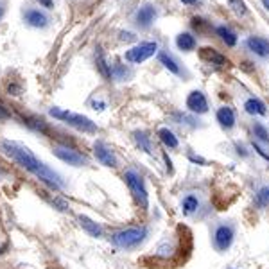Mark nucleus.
I'll list each match as a JSON object with an SVG mask.
<instances>
[{
  "label": "nucleus",
  "mask_w": 269,
  "mask_h": 269,
  "mask_svg": "<svg viewBox=\"0 0 269 269\" xmlns=\"http://www.w3.org/2000/svg\"><path fill=\"white\" fill-rule=\"evenodd\" d=\"M0 149H2L7 156H11L18 165L24 167L29 172H32L38 180H42L43 183H47L49 187L52 188L63 187V181H61L60 174H56L50 167H47L43 162H40L27 145L14 140H2L0 142Z\"/></svg>",
  "instance_id": "f257e3e1"
},
{
  "label": "nucleus",
  "mask_w": 269,
  "mask_h": 269,
  "mask_svg": "<svg viewBox=\"0 0 269 269\" xmlns=\"http://www.w3.org/2000/svg\"><path fill=\"white\" fill-rule=\"evenodd\" d=\"M49 113L52 115L54 119H57V121H61V122H67L68 126L79 129V131H85V133L97 131V126L93 124L88 117H85V115L72 113V111H67V110H60V108H50Z\"/></svg>",
  "instance_id": "f03ea898"
},
{
  "label": "nucleus",
  "mask_w": 269,
  "mask_h": 269,
  "mask_svg": "<svg viewBox=\"0 0 269 269\" xmlns=\"http://www.w3.org/2000/svg\"><path fill=\"white\" fill-rule=\"evenodd\" d=\"M145 237V228H128V230L117 232V234L111 235V242L119 248H134L138 246Z\"/></svg>",
  "instance_id": "7ed1b4c3"
},
{
  "label": "nucleus",
  "mask_w": 269,
  "mask_h": 269,
  "mask_svg": "<svg viewBox=\"0 0 269 269\" xmlns=\"http://www.w3.org/2000/svg\"><path fill=\"white\" fill-rule=\"evenodd\" d=\"M124 180L128 183L129 190H131L133 198L137 199V203L142 206V208H147L149 205V199H147V190H145V185H144V180L138 172L134 170H126L124 174Z\"/></svg>",
  "instance_id": "20e7f679"
},
{
  "label": "nucleus",
  "mask_w": 269,
  "mask_h": 269,
  "mask_svg": "<svg viewBox=\"0 0 269 269\" xmlns=\"http://www.w3.org/2000/svg\"><path fill=\"white\" fill-rule=\"evenodd\" d=\"M156 50H158V45H156L155 42H145V43H140V45L133 47V49L126 50L124 57H126V61H129V63H142V61L155 56Z\"/></svg>",
  "instance_id": "39448f33"
},
{
  "label": "nucleus",
  "mask_w": 269,
  "mask_h": 269,
  "mask_svg": "<svg viewBox=\"0 0 269 269\" xmlns=\"http://www.w3.org/2000/svg\"><path fill=\"white\" fill-rule=\"evenodd\" d=\"M235 237V230L232 224H219L214 232V244L219 252H226Z\"/></svg>",
  "instance_id": "423d86ee"
},
{
  "label": "nucleus",
  "mask_w": 269,
  "mask_h": 269,
  "mask_svg": "<svg viewBox=\"0 0 269 269\" xmlns=\"http://www.w3.org/2000/svg\"><path fill=\"white\" fill-rule=\"evenodd\" d=\"M54 155H56L60 160H63L65 163H68V165H74V167L86 165V156L81 155L79 151H75V149L57 145V147H54Z\"/></svg>",
  "instance_id": "0eeeda50"
},
{
  "label": "nucleus",
  "mask_w": 269,
  "mask_h": 269,
  "mask_svg": "<svg viewBox=\"0 0 269 269\" xmlns=\"http://www.w3.org/2000/svg\"><path fill=\"white\" fill-rule=\"evenodd\" d=\"M187 108L192 113H206L208 111V101H206L205 93L194 90L190 92V95L187 97Z\"/></svg>",
  "instance_id": "6e6552de"
},
{
  "label": "nucleus",
  "mask_w": 269,
  "mask_h": 269,
  "mask_svg": "<svg viewBox=\"0 0 269 269\" xmlns=\"http://www.w3.org/2000/svg\"><path fill=\"white\" fill-rule=\"evenodd\" d=\"M93 152H95L97 160H99L103 165H106V167H117V158H115L113 151H111L108 145H104L103 142H97V144L93 145Z\"/></svg>",
  "instance_id": "1a4fd4ad"
},
{
  "label": "nucleus",
  "mask_w": 269,
  "mask_h": 269,
  "mask_svg": "<svg viewBox=\"0 0 269 269\" xmlns=\"http://www.w3.org/2000/svg\"><path fill=\"white\" fill-rule=\"evenodd\" d=\"M248 49L252 52H255L260 57H267L269 56V42L266 38H260V36H249L248 42H246Z\"/></svg>",
  "instance_id": "9d476101"
},
{
  "label": "nucleus",
  "mask_w": 269,
  "mask_h": 269,
  "mask_svg": "<svg viewBox=\"0 0 269 269\" xmlns=\"http://www.w3.org/2000/svg\"><path fill=\"white\" fill-rule=\"evenodd\" d=\"M155 18H156L155 7H152V6H144V7H140V9H138V13H137V24H138V27L147 29L149 25H151L152 22H155Z\"/></svg>",
  "instance_id": "9b49d317"
},
{
  "label": "nucleus",
  "mask_w": 269,
  "mask_h": 269,
  "mask_svg": "<svg viewBox=\"0 0 269 269\" xmlns=\"http://www.w3.org/2000/svg\"><path fill=\"white\" fill-rule=\"evenodd\" d=\"M25 22H27L31 27H45L49 18L45 13H42L40 9H27L25 11Z\"/></svg>",
  "instance_id": "f8f14e48"
},
{
  "label": "nucleus",
  "mask_w": 269,
  "mask_h": 269,
  "mask_svg": "<svg viewBox=\"0 0 269 269\" xmlns=\"http://www.w3.org/2000/svg\"><path fill=\"white\" fill-rule=\"evenodd\" d=\"M217 122H219L221 126H223L224 129H232L235 126V113L232 108L228 106H223L219 108V111H217Z\"/></svg>",
  "instance_id": "ddd939ff"
},
{
  "label": "nucleus",
  "mask_w": 269,
  "mask_h": 269,
  "mask_svg": "<svg viewBox=\"0 0 269 269\" xmlns=\"http://www.w3.org/2000/svg\"><path fill=\"white\" fill-rule=\"evenodd\" d=\"M199 56H201L203 61H206V63L210 65H216V67L224 65V61H226L216 49H210V47H203V49L199 50Z\"/></svg>",
  "instance_id": "4468645a"
},
{
  "label": "nucleus",
  "mask_w": 269,
  "mask_h": 269,
  "mask_svg": "<svg viewBox=\"0 0 269 269\" xmlns=\"http://www.w3.org/2000/svg\"><path fill=\"white\" fill-rule=\"evenodd\" d=\"M79 223H81V226L85 228V230L88 232L92 237H101V235H103V228H101L99 224L95 223V221L90 219V217L79 216Z\"/></svg>",
  "instance_id": "2eb2a0df"
},
{
  "label": "nucleus",
  "mask_w": 269,
  "mask_h": 269,
  "mask_svg": "<svg viewBox=\"0 0 269 269\" xmlns=\"http://www.w3.org/2000/svg\"><path fill=\"white\" fill-rule=\"evenodd\" d=\"M176 45H178V49L185 50V52L194 50L196 49V38L190 34V32H181V34L176 38Z\"/></svg>",
  "instance_id": "dca6fc26"
},
{
  "label": "nucleus",
  "mask_w": 269,
  "mask_h": 269,
  "mask_svg": "<svg viewBox=\"0 0 269 269\" xmlns=\"http://www.w3.org/2000/svg\"><path fill=\"white\" fill-rule=\"evenodd\" d=\"M244 110L249 115H266V104L253 97V99H248L244 103Z\"/></svg>",
  "instance_id": "f3484780"
},
{
  "label": "nucleus",
  "mask_w": 269,
  "mask_h": 269,
  "mask_svg": "<svg viewBox=\"0 0 269 269\" xmlns=\"http://www.w3.org/2000/svg\"><path fill=\"white\" fill-rule=\"evenodd\" d=\"M158 60H160V63H162L163 67H165L169 72H172V74H176V75H181L180 65H178L176 61H174L172 57H170L167 52H160V54H158Z\"/></svg>",
  "instance_id": "a211bd4d"
},
{
  "label": "nucleus",
  "mask_w": 269,
  "mask_h": 269,
  "mask_svg": "<svg viewBox=\"0 0 269 269\" xmlns=\"http://www.w3.org/2000/svg\"><path fill=\"white\" fill-rule=\"evenodd\" d=\"M198 208H199V199L192 194L185 196L183 201H181V210H183L185 216H190V214H194Z\"/></svg>",
  "instance_id": "6ab92c4d"
},
{
  "label": "nucleus",
  "mask_w": 269,
  "mask_h": 269,
  "mask_svg": "<svg viewBox=\"0 0 269 269\" xmlns=\"http://www.w3.org/2000/svg\"><path fill=\"white\" fill-rule=\"evenodd\" d=\"M158 137H160V140H162L163 144L167 145V147H170V149L178 147V138H176V134L170 131V129L162 128V129L158 131Z\"/></svg>",
  "instance_id": "aec40b11"
},
{
  "label": "nucleus",
  "mask_w": 269,
  "mask_h": 269,
  "mask_svg": "<svg viewBox=\"0 0 269 269\" xmlns=\"http://www.w3.org/2000/svg\"><path fill=\"white\" fill-rule=\"evenodd\" d=\"M217 34L221 36V40H223V42L226 43L228 47H234L235 43H237V36H235L234 32H232L228 27H224V25L217 27Z\"/></svg>",
  "instance_id": "412c9836"
},
{
  "label": "nucleus",
  "mask_w": 269,
  "mask_h": 269,
  "mask_svg": "<svg viewBox=\"0 0 269 269\" xmlns=\"http://www.w3.org/2000/svg\"><path fill=\"white\" fill-rule=\"evenodd\" d=\"M134 140H137L138 147L144 149L145 152H151V142H149V137L144 131H137V133H134Z\"/></svg>",
  "instance_id": "4be33fe9"
},
{
  "label": "nucleus",
  "mask_w": 269,
  "mask_h": 269,
  "mask_svg": "<svg viewBox=\"0 0 269 269\" xmlns=\"http://www.w3.org/2000/svg\"><path fill=\"white\" fill-rule=\"evenodd\" d=\"M255 201H257V205H259L260 208H264V206L269 205V187H262L259 192H257Z\"/></svg>",
  "instance_id": "5701e85b"
},
{
  "label": "nucleus",
  "mask_w": 269,
  "mask_h": 269,
  "mask_svg": "<svg viewBox=\"0 0 269 269\" xmlns=\"http://www.w3.org/2000/svg\"><path fill=\"white\" fill-rule=\"evenodd\" d=\"M253 133H255V137L259 138V140H262V142H266V144H269V134H267L266 128H264L262 124L253 126Z\"/></svg>",
  "instance_id": "b1692460"
},
{
  "label": "nucleus",
  "mask_w": 269,
  "mask_h": 269,
  "mask_svg": "<svg viewBox=\"0 0 269 269\" xmlns=\"http://www.w3.org/2000/svg\"><path fill=\"white\" fill-rule=\"evenodd\" d=\"M97 65H99V70H101V74L104 75V78H110L111 75V70L108 68V65H106V61H104V57H103V54H97Z\"/></svg>",
  "instance_id": "393cba45"
},
{
  "label": "nucleus",
  "mask_w": 269,
  "mask_h": 269,
  "mask_svg": "<svg viewBox=\"0 0 269 269\" xmlns=\"http://www.w3.org/2000/svg\"><path fill=\"white\" fill-rule=\"evenodd\" d=\"M230 6H232V9L239 14V16L246 14V4L242 2V0H230Z\"/></svg>",
  "instance_id": "a878e982"
},
{
  "label": "nucleus",
  "mask_w": 269,
  "mask_h": 269,
  "mask_svg": "<svg viewBox=\"0 0 269 269\" xmlns=\"http://www.w3.org/2000/svg\"><path fill=\"white\" fill-rule=\"evenodd\" d=\"M253 147H255V151L259 152V155L262 156V158H266L267 162H269V155H266V151H264L262 147H259V144H253Z\"/></svg>",
  "instance_id": "bb28decb"
},
{
  "label": "nucleus",
  "mask_w": 269,
  "mask_h": 269,
  "mask_svg": "<svg viewBox=\"0 0 269 269\" xmlns=\"http://www.w3.org/2000/svg\"><path fill=\"white\" fill-rule=\"evenodd\" d=\"M40 4H42V6H45V7H49V9H52V0H38Z\"/></svg>",
  "instance_id": "cd10ccee"
},
{
  "label": "nucleus",
  "mask_w": 269,
  "mask_h": 269,
  "mask_svg": "<svg viewBox=\"0 0 269 269\" xmlns=\"http://www.w3.org/2000/svg\"><path fill=\"white\" fill-rule=\"evenodd\" d=\"M122 40H128V42H131V40H134V36L131 34V32H122Z\"/></svg>",
  "instance_id": "c85d7f7f"
},
{
  "label": "nucleus",
  "mask_w": 269,
  "mask_h": 269,
  "mask_svg": "<svg viewBox=\"0 0 269 269\" xmlns=\"http://www.w3.org/2000/svg\"><path fill=\"white\" fill-rule=\"evenodd\" d=\"M190 160L192 162H196V163H205V160L199 158V156H194V155H190Z\"/></svg>",
  "instance_id": "c756f323"
},
{
  "label": "nucleus",
  "mask_w": 269,
  "mask_h": 269,
  "mask_svg": "<svg viewBox=\"0 0 269 269\" xmlns=\"http://www.w3.org/2000/svg\"><path fill=\"white\" fill-rule=\"evenodd\" d=\"M2 119H7V111L4 110L2 106H0V121H2Z\"/></svg>",
  "instance_id": "7c9ffc66"
},
{
  "label": "nucleus",
  "mask_w": 269,
  "mask_h": 269,
  "mask_svg": "<svg viewBox=\"0 0 269 269\" xmlns=\"http://www.w3.org/2000/svg\"><path fill=\"white\" fill-rule=\"evenodd\" d=\"M181 2L187 4V6H194V4L198 2V0H181Z\"/></svg>",
  "instance_id": "2f4dec72"
},
{
  "label": "nucleus",
  "mask_w": 269,
  "mask_h": 269,
  "mask_svg": "<svg viewBox=\"0 0 269 269\" xmlns=\"http://www.w3.org/2000/svg\"><path fill=\"white\" fill-rule=\"evenodd\" d=\"M262 4H264V7L269 11V0H262Z\"/></svg>",
  "instance_id": "473e14b6"
},
{
  "label": "nucleus",
  "mask_w": 269,
  "mask_h": 269,
  "mask_svg": "<svg viewBox=\"0 0 269 269\" xmlns=\"http://www.w3.org/2000/svg\"><path fill=\"white\" fill-rule=\"evenodd\" d=\"M2 14H4V4L0 2V18H2Z\"/></svg>",
  "instance_id": "72a5a7b5"
}]
</instances>
